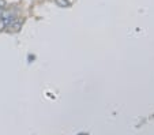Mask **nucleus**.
Here are the masks:
<instances>
[{
	"label": "nucleus",
	"mask_w": 154,
	"mask_h": 135,
	"mask_svg": "<svg viewBox=\"0 0 154 135\" xmlns=\"http://www.w3.org/2000/svg\"><path fill=\"white\" fill-rule=\"evenodd\" d=\"M20 25H22V22L19 21V19H15L14 22H12V25L10 27H11L12 30H14V32H18V30L20 29Z\"/></svg>",
	"instance_id": "nucleus-1"
},
{
	"label": "nucleus",
	"mask_w": 154,
	"mask_h": 135,
	"mask_svg": "<svg viewBox=\"0 0 154 135\" xmlns=\"http://www.w3.org/2000/svg\"><path fill=\"white\" fill-rule=\"evenodd\" d=\"M6 6H7L6 0H0V10H4L6 8Z\"/></svg>",
	"instance_id": "nucleus-3"
},
{
	"label": "nucleus",
	"mask_w": 154,
	"mask_h": 135,
	"mask_svg": "<svg viewBox=\"0 0 154 135\" xmlns=\"http://www.w3.org/2000/svg\"><path fill=\"white\" fill-rule=\"evenodd\" d=\"M56 4L59 7H70V2L68 0H56Z\"/></svg>",
	"instance_id": "nucleus-2"
}]
</instances>
